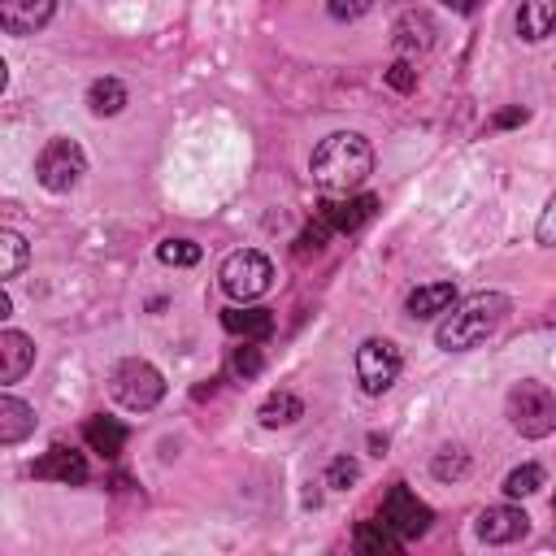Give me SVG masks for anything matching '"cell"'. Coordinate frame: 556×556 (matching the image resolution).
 I'll list each match as a JSON object with an SVG mask.
<instances>
[{
	"label": "cell",
	"instance_id": "obj_21",
	"mask_svg": "<svg viewBox=\"0 0 556 556\" xmlns=\"http://www.w3.org/2000/svg\"><path fill=\"white\" fill-rule=\"evenodd\" d=\"M400 534L387 526V521H361L356 526V547L361 552H374V556H395L400 552Z\"/></svg>",
	"mask_w": 556,
	"mask_h": 556
},
{
	"label": "cell",
	"instance_id": "obj_23",
	"mask_svg": "<svg viewBox=\"0 0 556 556\" xmlns=\"http://www.w3.org/2000/svg\"><path fill=\"white\" fill-rule=\"evenodd\" d=\"M295 417H304V404H300L291 391H274V395L261 404V426H291Z\"/></svg>",
	"mask_w": 556,
	"mask_h": 556
},
{
	"label": "cell",
	"instance_id": "obj_11",
	"mask_svg": "<svg viewBox=\"0 0 556 556\" xmlns=\"http://www.w3.org/2000/svg\"><path fill=\"white\" fill-rule=\"evenodd\" d=\"M35 478H43V482H65V486H78V482H87V460L78 456V452H70V447H48L39 460H35V469H30Z\"/></svg>",
	"mask_w": 556,
	"mask_h": 556
},
{
	"label": "cell",
	"instance_id": "obj_3",
	"mask_svg": "<svg viewBox=\"0 0 556 556\" xmlns=\"http://www.w3.org/2000/svg\"><path fill=\"white\" fill-rule=\"evenodd\" d=\"M109 391H113V400H117L122 408H130V413H148V408L161 404V395H165V378H161L156 365L130 356V361H122V365L113 369Z\"/></svg>",
	"mask_w": 556,
	"mask_h": 556
},
{
	"label": "cell",
	"instance_id": "obj_13",
	"mask_svg": "<svg viewBox=\"0 0 556 556\" xmlns=\"http://www.w3.org/2000/svg\"><path fill=\"white\" fill-rule=\"evenodd\" d=\"M35 365V343L22 330H0V382H17Z\"/></svg>",
	"mask_w": 556,
	"mask_h": 556
},
{
	"label": "cell",
	"instance_id": "obj_20",
	"mask_svg": "<svg viewBox=\"0 0 556 556\" xmlns=\"http://www.w3.org/2000/svg\"><path fill=\"white\" fill-rule=\"evenodd\" d=\"M83 439H87L96 452L117 456V452H122V443H126V426H122V421H113V417H91V421L83 426Z\"/></svg>",
	"mask_w": 556,
	"mask_h": 556
},
{
	"label": "cell",
	"instance_id": "obj_29",
	"mask_svg": "<svg viewBox=\"0 0 556 556\" xmlns=\"http://www.w3.org/2000/svg\"><path fill=\"white\" fill-rule=\"evenodd\" d=\"M326 9H330V17H339V22H352V17L369 13V9H374V0H326Z\"/></svg>",
	"mask_w": 556,
	"mask_h": 556
},
{
	"label": "cell",
	"instance_id": "obj_31",
	"mask_svg": "<svg viewBox=\"0 0 556 556\" xmlns=\"http://www.w3.org/2000/svg\"><path fill=\"white\" fill-rule=\"evenodd\" d=\"M387 83H391L395 91H413V87H417V70H413L408 61H395V65L387 70Z\"/></svg>",
	"mask_w": 556,
	"mask_h": 556
},
{
	"label": "cell",
	"instance_id": "obj_34",
	"mask_svg": "<svg viewBox=\"0 0 556 556\" xmlns=\"http://www.w3.org/2000/svg\"><path fill=\"white\" fill-rule=\"evenodd\" d=\"M552 504H556V500H552Z\"/></svg>",
	"mask_w": 556,
	"mask_h": 556
},
{
	"label": "cell",
	"instance_id": "obj_1",
	"mask_svg": "<svg viewBox=\"0 0 556 556\" xmlns=\"http://www.w3.org/2000/svg\"><path fill=\"white\" fill-rule=\"evenodd\" d=\"M369 169H374V148H369V139L356 135V130H334V135H326V139L313 148V156H308V174H313V182L326 187V191H352V187H361V182L369 178Z\"/></svg>",
	"mask_w": 556,
	"mask_h": 556
},
{
	"label": "cell",
	"instance_id": "obj_26",
	"mask_svg": "<svg viewBox=\"0 0 556 556\" xmlns=\"http://www.w3.org/2000/svg\"><path fill=\"white\" fill-rule=\"evenodd\" d=\"M430 469H434V478L452 482V478H460V473L469 469V456H465L460 447H447V452H439V456L430 460Z\"/></svg>",
	"mask_w": 556,
	"mask_h": 556
},
{
	"label": "cell",
	"instance_id": "obj_28",
	"mask_svg": "<svg viewBox=\"0 0 556 556\" xmlns=\"http://www.w3.org/2000/svg\"><path fill=\"white\" fill-rule=\"evenodd\" d=\"M261 365H265L261 348H252V343L243 339V348L235 352V374H243V378H256V374H261Z\"/></svg>",
	"mask_w": 556,
	"mask_h": 556
},
{
	"label": "cell",
	"instance_id": "obj_24",
	"mask_svg": "<svg viewBox=\"0 0 556 556\" xmlns=\"http://www.w3.org/2000/svg\"><path fill=\"white\" fill-rule=\"evenodd\" d=\"M543 486V469L539 465H517L508 478H504V491L508 495H534Z\"/></svg>",
	"mask_w": 556,
	"mask_h": 556
},
{
	"label": "cell",
	"instance_id": "obj_10",
	"mask_svg": "<svg viewBox=\"0 0 556 556\" xmlns=\"http://www.w3.org/2000/svg\"><path fill=\"white\" fill-rule=\"evenodd\" d=\"M56 13V0H0V26L9 35H35Z\"/></svg>",
	"mask_w": 556,
	"mask_h": 556
},
{
	"label": "cell",
	"instance_id": "obj_33",
	"mask_svg": "<svg viewBox=\"0 0 556 556\" xmlns=\"http://www.w3.org/2000/svg\"><path fill=\"white\" fill-rule=\"evenodd\" d=\"M443 4H447V9H456V13H473L482 0H443Z\"/></svg>",
	"mask_w": 556,
	"mask_h": 556
},
{
	"label": "cell",
	"instance_id": "obj_19",
	"mask_svg": "<svg viewBox=\"0 0 556 556\" xmlns=\"http://www.w3.org/2000/svg\"><path fill=\"white\" fill-rule=\"evenodd\" d=\"M87 109H91L96 117L122 113V109H126V87H122L117 78H96V83L87 87Z\"/></svg>",
	"mask_w": 556,
	"mask_h": 556
},
{
	"label": "cell",
	"instance_id": "obj_30",
	"mask_svg": "<svg viewBox=\"0 0 556 556\" xmlns=\"http://www.w3.org/2000/svg\"><path fill=\"white\" fill-rule=\"evenodd\" d=\"M534 235H539V243H547V248H556V195L543 204V213H539V226H534Z\"/></svg>",
	"mask_w": 556,
	"mask_h": 556
},
{
	"label": "cell",
	"instance_id": "obj_15",
	"mask_svg": "<svg viewBox=\"0 0 556 556\" xmlns=\"http://www.w3.org/2000/svg\"><path fill=\"white\" fill-rule=\"evenodd\" d=\"M35 430V408L17 395H0V443L13 447Z\"/></svg>",
	"mask_w": 556,
	"mask_h": 556
},
{
	"label": "cell",
	"instance_id": "obj_12",
	"mask_svg": "<svg viewBox=\"0 0 556 556\" xmlns=\"http://www.w3.org/2000/svg\"><path fill=\"white\" fill-rule=\"evenodd\" d=\"M374 208H378V200L374 195H352V200H339V204H321L317 208V217L330 226V230H356V226H365L369 217H374Z\"/></svg>",
	"mask_w": 556,
	"mask_h": 556
},
{
	"label": "cell",
	"instance_id": "obj_17",
	"mask_svg": "<svg viewBox=\"0 0 556 556\" xmlns=\"http://www.w3.org/2000/svg\"><path fill=\"white\" fill-rule=\"evenodd\" d=\"M434 43V22H430V13H404L400 22H395V48L400 52H426Z\"/></svg>",
	"mask_w": 556,
	"mask_h": 556
},
{
	"label": "cell",
	"instance_id": "obj_32",
	"mask_svg": "<svg viewBox=\"0 0 556 556\" xmlns=\"http://www.w3.org/2000/svg\"><path fill=\"white\" fill-rule=\"evenodd\" d=\"M526 117H530V113L517 104V109H504V113H495V122H491V126H517V122H526Z\"/></svg>",
	"mask_w": 556,
	"mask_h": 556
},
{
	"label": "cell",
	"instance_id": "obj_4",
	"mask_svg": "<svg viewBox=\"0 0 556 556\" xmlns=\"http://www.w3.org/2000/svg\"><path fill=\"white\" fill-rule=\"evenodd\" d=\"M508 421L517 434L526 439H543L556 430V395L543 387V382H517L508 391Z\"/></svg>",
	"mask_w": 556,
	"mask_h": 556
},
{
	"label": "cell",
	"instance_id": "obj_27",
	"mask_svg": "<svg viewBox=\"0 0 556 556\" xmlns=\"http://www.w3.org/2000/svg\"><path fill=\"white\" fill-rule=\"evenodd\" d=\"M356 478H361V465L352 456H334L330 469H326V486H334V491H348Z\"/></svg>",
	"mask_w": 556,
	"mask_h": 556
},
{
	"label": "cell",
	"instance_id": "obj_2",
	"mask_svg": "<svg viewBox=\"0 0 556 556\" xmlns=\"http://www.w3.org/2000/svg\"><path fill=\"white\" fill-rule=\"evenodd\" d=\"M504 317H508V295H500V291H478V295L460 300V304L447 313V321L439 326L434 339H439L443 352H469V348H478L482 339H491Z\"/></svg>",
	"mask_w": 556,
	"mask_h": 556
},
{
	"label": "cell",
	"instance_id": "obj_9",
	"mask_svg": "<svg viewBox=\"0 0 556 556\" xmlns=\"http://www.w3.org/2000/svg\"><path fill=\"white\" fill-rule=\"evenodd\" d=\"M473 530H478L482 543H517L530 530V517L521 508H513V504H491V508L478 513Z\"/></svg>",
	"mask_w": 556,
	"mask_h": 556
},
{
	"label": "cell",
	"instance_id": "obj_18",
	"mask_svg": "<svg viewBox=\"0 0 556 556\" xmlns=\"http://www.w3.org/2000/svg\"><path fill=\"white\" fill-rule=\"evenodd\" d=\"M222 326L230 334H243V339H269L274 334V313L269 308H226Z\"/></svg>",
	"mask_w": 556,
	"mask_h": 556
},
{
	"label": "cell",
	"instance_id": "obj_6",
	"mask_svg": "<svg viewBox=\"0 0 556 556\" xmlns=\"http://www.w3.org/2000/svg\"><path fill=\"white\" fill-rule=\"evenodd\" d=\"M217 278H222V291H226L230 300H256V295L269 291L274 265H269V256L243 248V252H230V256L222 261V274H217Z\"/></svg>",
	"mask_w": 556,
	"mask_h": 556
},
{
	"label": "cell",
	"instance_id": "obj_22",
	"mask_svg": "<svg viewBox=\"0 0 556 556\" xmlns=\"http://www.w3.org/2000/svg\"><path fill=\"white\" fill-rule=\"evenodd\" d=\"M26 261H30L26 239H22L17 230H0V278H4V282H9V278H17Z\"/></svg>",
	"mask_w": 556,
	"mask_h": 556
},
{
	"label": "cell",
	"instance_id": "obj_8",
	"mask_svg": "<svg viewBox=\"0 0 556 556\" xmlns=\"http://www.w3.org/2000/svg\"><path fill=\"white\" fill-rule=\"evenodd\" d=\"M382 521H387L400 539H417V534L430 530V508H426L404 482H395V486L382 495Z\"/></svg>",
	"mask_w": 556,
	"mask_h": 556
},
{
	"label": "cell",
	"instance_id": "obj_16",
	"mask_svg": "<svg viewBox=\"0 0 556 556\" xmlns=\"http://www.w3.org/2000/svg\"><path fill=\"white\" fill-rule=\"evenodd\" d=\"M456 304V287L452 282H426V287H413L404 308L408 317H434V313H447Z\"/></svg>",
	"mask_w": 556,
	"mask_h": 556
},
{
	"label": "cell",
	"instance_id": "obj_7",
	"mask_svg": "<svg viewBox=\"0 0 556 556\" xmlns=\"http://www.w3.org/2000/svg\"><path fill=\"white\" fill-rule=\"evenodd\" d=\"M400 365H404V356H400V348L391 339H365L356 348V378H361V387L369 395H382L400 378Z\"/></svg>",
	"mask_w": 556,
	"mask_h": 556
},
{
	"label": "cell",
	"instance_id": "obj_25",
	"mask_svg": "<svg viewBox=\"0 0 556 556\" xmlns=\"http://www.w3.org/2000/svg\"><path fill=\"white\" fill-rule=\"evenodd\" d=\"M156 256H161L165 265H195V261H200V243H191V239H165V243L156 248Z\"/></svg>",
	"mask_w": 556,
	"mask_h": 556
},
{
	"label": "cell",
	"instance_id": "obj_14",
	"mask_svg": "<svg viewBox=\"0 0 556 556\" xmlns=\"http://www.w3.org/2000/svg\"><path fill=\"white\" fill-rule=\"evenodd\" d=\"M517 35L526 43H543L547 35H556V0H521V9H517Z\"/></svg>",
	"mask_w": 556,
	"mask_h": 556
},
{
	"label": "cell",
	"instance_id": "obj_5",
	"mask_svg": "<svg viewBox=\"0 0 556 556\" xmlns=\"http://www.w3.org/2000/svg\"><path fill=\"white\" fill-rule=\"evenodd\" d=\"M83 174H87V156H83V148H78L74 139H48L43 152L35 156V178H39V187H48V191H56V195L74 191V187L83 182Z\"/></svg>",
	"mask_w": 556,
	"mask_h": 556
}]
</instances>
